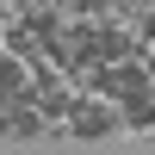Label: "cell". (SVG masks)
Masks as SVG:
<instances>
[{
  "instance_id": "6da1fadb",
  "label": "cell",
  "mask_w": 155,
  "mask_h": 155,
  "mask_svg": "<svg viewBox=\"0 0 155 155\" xmlns=\"http://www.w3.org/2000/svg\"><path fill=\"white\" fill-rule=\"evenodd\" d=\"M62 130L81 137V143H112V137L130 130V112H124L106 87H99V93H74V106L62 112Z\"/></svg>"
}]
</instances>
